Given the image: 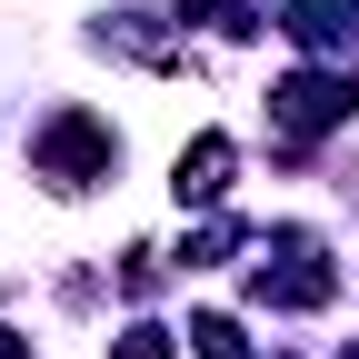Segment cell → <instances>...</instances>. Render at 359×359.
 <instances>
[{
	"label": "cell",
	"instance_id": "10",
	"mask_svg": "<svg viewBox=\"0 0 359 359\" xmlns=\"http://www.w3.org/2000/svg\"><path fill=\"white\" fill-rule=\"evenodd\" d=\"M0 359H30V349H20V330H0Z\"/></svg>",
	"mask_w": 359,
	"mask_h": 359
},
{
	"label": "cell",
	"instance_id": "8",
	"mask_svg": "<svg viewBox=\"0 0 359 359\" xmlns=\"http://www.w3.org/2000/svg\"><path fill=\"white\" fill-rule=\"evenodd\" d=\"M230 250H240V219H210V230L180 250V259H190V269H210V259H230Z\"/></svg>",
	"mask_w": 359,
	"mask_h": 359
},
{
	"label": "cell",
	"instance_id": "6",
	"mask_svg": "<svg viewBox=\"0 0 359 359\" xmlns=\"http://www.w3.org/2000/svg\"><path fill=\"white\" fill-rule=\"evenodd\" d=\"M180 20H200V30H219V40H250L259 20H250V0H190Z\"/></svg>",
	"mask_w": 359,
	"mask_h": 359
},
{
	"label": "cell",
	"instance_id": "9",
	"mask_svg": "<svg viewBox=\"0 0 359 359\" xmlns=\"http://www.w3.org/2000/svg\"><path fill=\"white\" fill-rule=\"evenodd\" d=\"M110 359H170V330H150V320H130V330L110 339Z\"/></svg>",
	"mask_w": 359,
	"mask_h": 359
},
{
	"label": "cell",
	"instance_id": "3",
	"mask_svg": "<svg viewBox=\"0 0 359 359\" xmlns=\"http://www.w3.org/2000/svg\"><path fill=\"white\" fill-rule=\"evenodd\" d=\"M349 110H359V80H349V70H290L280 90H269V120H280L290 150L320 140V130H339Z\"/></svg>",
	"mask_w": 359,
	"mask_h": 359
},
{
	"label": "cell",
	"instance_id": "4",
	"mask_svg": "<svg viewBox=\"0 0 359 359\" xmlns=\"http://www.w3.org/2000/svg\"><path fill=\"white\" fill-rule=\"evenodd\" d=\"M170 190H180V210H219V190H230V140H219V130H200V140L180 150Z\"/></svg>",
	"mask_w": 359,
	"mask_h": 359
},
{
	"label": "cell",
	"instance_id": "11",
	"mask_svg": "<svg viewBox=\"0 0 359 359\" xmlns=\"http://www.w3.org/2000/svg\"><path fill=\"white\" fill-rule=\"evenodd\" d=\"M339 359H359V349H339Z\"/></svg>",
	"mask_w": 359,
	"mask_h": 359
},
{
	"label": "cell",
	"instance_id": "1",
	"mask_svg": "<svg viewBox=\"0 0 359 359\" xmlns=\"http://www.w3.org/2000/svg\"><path fill=\"white\" fill-rule=\"evenodd\" d=\"M110 160H120V130H110L100 110H60V120L30 140V170L50 180V190H90V180H110Z\"/></svg>",
	"mask_w": 359,
	"mask_h": 359
},
{
	"label": "cell",
	"instance_id": "7",
	"mask_svg": "<svg viewBox=\"0 0 359 359\" xmlns=\"http://www.w3.org/2000/svg\"><path fill=\"white\" fill-rule=\"evenodd\" d=\"M190 349H200V359H250L240 320H219V309H210V320H190Z\"/></svg>",
	"mask_w": 359,
	"mask_h": 359
},
{
	"label": "cell",
	"instance_id": "5",
	"mask_svg": "<svg viewBox=\"0 0 359 359\" xmlns=\"http://www.w3.org/2000/svg\"><path fill=\"white\" fill-rule=\"evenodd\" d=\"M280 30L299 40V50H339V40L359 30V0H280Z\"/></svg>",
	"mask_w": 359,
	"mask_h": 359
},
{
	"label": "cell",
	"instance_id": "2",
	"mask_svg": "<svg viewBox=\"0 0 359 359\" xmlns=\"http://www.w3.org/2000/svg\"><path fill=\"white\" fill-rule=\"evenodd\" d=\"M339 280H330V250H320V230H280L269 240V259L250 269V299L259 309H320Z\"/></svg>",
	"mask_w": 359,
	"mask_h": 359
}]
</instances>
